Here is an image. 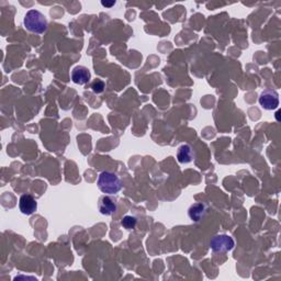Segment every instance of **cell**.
<instances>
[{"instance_id": "cell-1", "label": "cell", "mask_w": 281, "mask_h": 281, "mask_svg": "<svg viewBox=\"0 0 281 281\" xmlns=\"http://www.w3.org/2000/svg\"><path fill=\"white\" fill-rule=\"evenodd\" d=\"M98 187L103 194L116 195L122 189V182L120 177L111 171H102L98 177Z\"/></svg>"}, {"instance_id": "cell-2", "label": "cell", "mask_w": 281, "mask_h": 281, "mask_svg": "<svg viewBox=\"0 0 281 281\" xmlns=\"http://www.w3.org/2000/svg\"><path fill=\"white\" fill-rule=\"evenodd\" d=\"M24 27L28 31L36 34H42L48 29V20L42 12L37 10H30L24 16Z\"/></svg>"}, {"instance_id": "cell-3", "label": "cell", "mask_w": 281, "mask_h": 281, "mask_svg": "<svg viewBox=\"0 0 281 281\" xmlns=\"http://www.w3.org/2000/svg\"><path fill=\"white\" fill-rule=\"evenodd\" d=\"M210 246H211V249L215 253H225V251L232 250L235 246V242L231 236L225 235V234H222V235H216L215 236L210 242Z\"/></svg>"}, {"instance_id": "cell-4", "label": "cell", "mask_w": 281, "mask_h": 281, "mask_svg": "<svg viewBox=\"0 0 281 281\" xmlns=\"http://www.w3.org/2000/svg\"><path fill=\"white\" fill-rule=\"evenodd\" d=\"M259 104L265 110H275L279 106L278 92L272 89L264 90L259 97Z\"/></svg>"}, {"instance_id": "cell-5", "label": "cell", "mask_w": 281, "mask_h": 281, "mask_svg": "<svg viewBox=\"0 0 281 281\" xmlns=\"http://www.w3.org/2000/svg\"><path fill=\"white\" fill-rule=\"evenodd\" d=\"M20 211L26 215H31L37 210V202L31 195L21 196L19 201Z\"/></svg>"}, {"instance_id": "cell-6", "label": "cell", "mask_w": 281, "mask_h": 281, "mask_svg": "<svg viewBox=\"0 0 281 281\" xmlns=\"http://www.w3.org/2000/svg\"><path fill=\"white\" fill-rule=\"evenodd\" d=\"M91 74L85 66H76L72 72V81L77 85H86L90 81Z\"/></svg>"}, {"instance_id": "cell-7", "label": "cell", "mask_w": 281, "mask_h": 281, "mask_svg": "<svg viewBox=\"0 0 281 281\" xmlns=\"http://www.w3.org/2000/svg\"><path fill=\"white\" fill-rule=\"evenodd\" d=\"M99 211L103 215H112L116 211V201L109 196H103L99 200L98 204Z\"/></svg>"}, {"instance_id": "cell-8", "label": "cell", "mask_w": 281, "mask_h": 281, "mask_svg": "<svg viewBox=\"0 0 281 281\" xmlns=\"http://www.w3.org/2000/svg\"><path fill=\"white\" fill-rule=\"evenodd\" d=\"M205 213H207V205L202 202H197L195 204H192L189 211H188L189 217L195 222H199L202 220Z\"/></svg>"}, {"instance_id": "cell-9", "label": "cell", "mask_w": 281, "mask_h": 281, "mask_svg": "<svg viewBox=\"0 0 281 281\" xmlns=\"http://www.w3.org/2000/svg\"><path fill=\"white\" fill-rule=\"evenodd\" d=\"M195 154L189 145H182L178 149L177 159L180 164H189L194 161Z\"/></svg>"}, {"instance_id": "cell-10", "label": "cell", "mask_w": 281, "mask_h": 281, "mask_svg": "<svg viewBox=\"0 0 281 281\" xmlns=\"http://www.w3.org/2000/svg\"><path fill=\"white\" fill-rule=\"evenodd\" d=\"M136 222V217L132 215H125L122 221H121V225H122L125 230H133L135 229Z\"/></svg>"}, {"instance_id": "cell-11", "label": "cell", "mask_w": 281, "mask_h": 281, "mask_svg": "<svg viewBox=\"0 0 281 281\" xmlns=\"http://www.w3.org/2000/svg\"><path fill=\"white\" fill-rule=\"evenodd\" d=\"M104 88H106V85H104V83L101 79H96L91 85V89L95 94H101V92H103Z\"/></svg>"}, {"instance_id": "cell-12", "label": "cell", "mask_w": 281, "mask_h": 281, "mask_svg": "<svg viewBox=\"0 0 281 281\" xmlns=\"http://www.w3.org/2000/svg\"><path fill=\"white\" fill-rule=\"evenodd\" d=\"M101 3H102V6L110 8V7H112V6H115V5H116V1H111V2H104V1H102Z\"/></svg>"}]
</instances>
